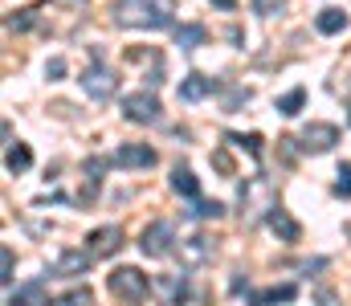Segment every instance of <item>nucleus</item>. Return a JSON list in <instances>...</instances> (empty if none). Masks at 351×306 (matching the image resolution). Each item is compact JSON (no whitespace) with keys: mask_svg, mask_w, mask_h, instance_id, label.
Returning a JSON list of instances; mask_svg holds the SVG:
<instances>
[{"mask_svg":"<svg viewBox=\"0 0 351 306\" xmlns=\"http://www.w3.org/2000/svg\"><path fill=\"white\" fill-rule=\"evenodd\" d=\"M110 12L123 29H168L176 4L172 0H114Z\"/></svg>","mask_w":351,"mask_h":306,"instance_id":"obj_1","label":"nucleus"},{"mask_svg":"<svg viewBox=\"0 0 351 306\" xmlns=\"http://www.w3.org/2000/svg\"><path fill=\"white\" fill-rule=\"evenodd\" d=\"M106 286H110V294H114L123 306H139L143 298H147V290H152L147 274L135 270V266H114L110 278H106Z\"/></svg>","mask_w":351,"mask_h":306,"instance_id":"obj_2","label":"nucleus"},{"mask_svg":"<svg viewBox=\"0 0 351 306\" xmlns=\"http://www.w3.org/2000/svg\"><path fill=\"white\" fill-rule=\"evenodd\" d=\"M172 241H176V225L172 220H152V225L139 233V249H143V257H168V253H172Z\"/></svg>","mask_w":351,"mask_h":306,"instance_id":"obj_3","label":"nucleus"},{"mask_svg":"<svg viewBox=\"0 0 351 306\" xmlns=\"http://www.w3.org/2000/svg\"><path fill=\"white\" fill-rule=\"evenodd\" d=\"M82 90H86L90 99H98V102L114 99V90H119V78L102 66V53H98V49H94V66L82 74Z\"/></svg>","mask_w":351,"mask_h":306,"instance_id":"obj_4","label":"nucleus"},{"mask_svg":"<svg viewBox=\"0 0 351 306\" xmlns=\"http://www.w3.org/2000/svg\"><path fill=\"white\" fill-rule=\"evenodd\" d=\"M335 143H339V127H335V123H311V127H302V135H298V147H302V151H315V155L331 151Z\"/></svg>","mask_w":351,"mask_h":306,"instance_id":"obj_5","label":"nucleus"},{"mask_svg":"<svg viewBox=\"0 0 351 306\" xmlns=\"http://www.w3.org/2000/svg\"><path fill=\"white\" fill-rule=\"evenodd\" d=\"M123 114L131 123H160V99L147 94V90H135V94L123 99Z\"/></svg>","mask_w":351,"mask_h":306,"instance_id":"obj_6","label":"nucleus"},{"mask_svg":"<svg viewBox=\"0 0 351 306\" xmlns=\"http://www.w3.org/2000/svg\"><path fill=\"white\" fill-rule=\"evenodd\" d=\"M213 249H217V245H213L208 237L196 233V237L180 241V266H184V270H200L204 262H213Z\"/></svg>","mask_w":351,"mask_h":306,"instance_id":"obj_7","label":"nucleus"},{"mask_svg":"<svg viewBox=\"0 0 351 306\" xmlns=\"http://www.w3.org/2000/svg\"><path fill=\"white\" fill-rule=\"evenodd\" d=\"M156 164V147H147V143H123L119 151H114V168H152Z\"/></svg>","mask_w":351,"mask_h":306,"instance_id":"obj_8","label":"nucleus"},{"mask_svg":"<svg viewBox=\"0 0 351 306\" xmlns=\"http://www.w3.org/2000/svg\"><path fill=\"white\" fill-rule=\"evenodd\" d=\"M119 245H123V229H119V225H102V229L90 233L86 249L94 257H110V253H119Z\"/></svg>","mask_w":351,"mask_h":306,"instance_id":"obj_9","label":"nucleus"},{"mask_svg":"<svg viewBox=\"0 0 351 306\" xmlns=\"http://www.w3.org/2000/svg\"><path fill=\"white\" fill-rule=\"evenodd\" d=\"M90 262H94V253L90 249H66L62 257H58V266H53V274H62V278H78V274H86Z\"/></svg>","mask_w":351,"mask_h":306,"instance_id":"obj_10","label":"nucleus"},{"mask_svg":"<svg viewBox=\"0 0 351 306\" xmlns=\"http://www.w3.org/2000/svg\"><path fill=\"white\" fill-rule=\"evenodd\" d=\"M265 225H269L282 241H298V237H302V225H298L286 208H269V212H265Z\"/></svg>","mask_w":351,"mask_h":306,"instance_id":"obj_11","label":"nucleus"},{"mask_svg":"<svg viewBox=\"0 0 351 306\" xmlns=\"http://www.w3.org/2000/svg\"><path fill=\"white\" fill-rule=\"evenodd\" d=\"M152 290H156V294H160L168 306H180L184 298H188V282H184V274H164Z\"/></svg>","mask_w":351,"mask_h":306,"instance_id":"obj_12","label":"nucleus"},{"mask_svg":"<svg viewBox=\"0 0 351 306\" xmlns=\"http://www.w3.org/2000/svg\"><path fill=\"white\" fill-rule=\"evenodd\" d=\"M213 90H217V78H204V74H188L180 82V99L184 102H200V99H208Z\"/></svg>","mask_w":351,"mask_h":306,"instance_id":"obj_13","label":"nucleus"},{"mask_svg":"<svg viewBox=\"0 0 351 306\" xmlns=\"http://www.w3.org/2000/svg\"><path fill=\"white\" fill-rule=\"evenodd\" d=\"M114 160H106V155H94V160H86V192L78 196L82 204H90L94 196H98V188H102V172L110 168Z\"/></svg>","mask_w":351,"mask_h":306,"instance_id":"obj_14","label":"nucleus"},{"mask_svg":"<svg viewBox=\"0 0 351 306\" xmlns=\"http://www.w3.org/2000/svg\"><path fill=\"white\" fill-rule=\"evenodd\" d=\"M8 306H49V294H45V282L37 278V282H29V286L12 290V294H8Z\"/></svg>","mask_w":351,"mask_h":306,"instance_id":"obj_15","label":"nucleus"},{"mask_svg":"<svg viewBox=\"0 0 351 306\" xmlns=\"http://www.w3.org/2000/svg\"><path fill=\"white\" fill-rule=\"evenodd\" d=\"M172 188L180 192V196H188V201H200V180H196V176H192V168H184V164H176Z\"/></svg>","mask_w":351,"mask_h":306,"instance_id":"obj_16","label":"nucleus"},{"mask_svg":"<svg viewBox=\"0 0 351 306\" xmlns=\"http://www.w3.org/2000/svg\"><path fill=\"white\" fill-rule=\"evenodd\" d=\"M315 29L327 33V37H331V33H343V29H348V12H343V8H323V12L315 16Z\"/></svg>","mask_w":351,"mask_h":306,"instance_id":"obj_17","label":"nucleus"},{"mask_svg":"<svg viewBox=\"0 0 351 306\" xmlns=\"http://www.w3.org/2000/svg\"><path fill=\"white\" fill-rule=\"evenodd\" d=\"M29 164H33V151H29L25 143H8V151H4V168H8L12 176H21V172H29Z\"/></svg>","mask_w":351,"mask_h":306,"instance_id":"obj_18","label":"nucleus"},{"mask_svg":"<svg viewBox=\"0 0 351 306\" xmlns=\"http://www.w3.org/2000/svg\"><path fill=\"white\" fill-rule=\"evenodd\" d=\"M204 37H208L204 25H180V29H176V45H180V49H196Z\"/></svg>","mask_w":351,"mask_h":306,"instance_id":"obj_19","label":"nucleus"},{"mask_svg":"<svg viewBox=\"0 0 351 306\" xmlns=\"http://www.w3.org/2000/svg\"><path fill=\"white\" fill-rule=\"evenodd\" d=\"M225 139H229L233 147H241V151H250L254 160H262V135H237V131H229Z\"/></svg>","mask_w":351,"mask_h":306,"instance_id":"obj_20","label":"nucleus"},{"mask_svg":"<svg viewBox=\"0 0 351 306\" xmlns=\"http://www.w3.org/2000/svg\"><path fill=\"white\" fill-rule=\"evenodd\" d=\"M192 216L196 220H217V216H225V204L221 201H192Z\"/></svg>","mask_w":351,"mask_h":306,"instance_id":"obj_21","label":"nucleus"},{"mask_svg":"<svg viewBox=\"0 0 351 306\" xmlns=\"http://www.w3.org/2000/svg\"><path fill=\"white\" fill-rule=\"evenodd\" d=\"M53 306H94V294H90V286H74V290H66Z\"/></svg>","mask_w":351,"mask_h":306,"instance_id":"obj_22","label":"nucleus"},{"mask_svg":"<svg viewBox=\"0 0 351 306\" xmlns=\"http://www.w3.org/2000/svg\"><path fill=\"white\" fill-rule=\"evenodd\" d=\"M302 102H306V90H302V86H294L290 94H282V99H278V110H282V114H298V110H302Z\"/></svg>","mask_w":351,"mask_h":306,"instance_id":"obj_23","label":"nucleus"},{"mask_svg":"<svg viewBox=\"0 0 351 306\" xmlns=\"http://www.w3.org/2000/svg\"><path fill=\"white\" fill-rule=\"evenodd\" d=\"M0 282L12 286V249H8V245L0 249Z\"/></svg>","mask_w":351,"mask_h":306,"instance_id":"obj_24","label":"nucleus"},{"mask_svg":"<svg viewBox=\"0 0 351 306\" xmlns=\"http://www.w3.org/2000/svg\"><path fill=\"white\" fill-rule=\"evenodd\" d=\"M335 176H339V180H335V192H339V196H351V164H343Z\"/></svg>","mask_w":351,"mask_h":306,"instance_id":"obj_25","label":"nucleus"},{"mask_svg":"<svg viewBox=\"0 0 351 306\" xmlns=\"http://www.w3.org/2000/svg\"><path fill=\"white\" fill-rule=\"evenodd\" d=\"M282 8H286V0H254V12H262V16H274Z\"/></svg>","mask_w":351,"mask_h":306,"instance_id":"obj_26","label":"nucleus"},{"mask_svg":"<svg viewBox=\"0 0 351 306\" xmlns=\"http://www.w3.org/2000/svg\"><path fill=\"white\" fill-rule=\"evenodd\" d=\"M45 78H49V82H62V78H66V58H53V62L45 66Z\"/></svg>","mask_w":351,"mask_h":306,"instance_id":"obj_27","label":"nucleus"},{"mask_svg":"<svg viewBox=\"0 0 351 306\" xmlns=\"http://www.w3.org/2000/svg\"><path fill=\"white\" fill-rule=\"evenodd\" d=\"M29 25H33V12L29 8H21L16 16H8V29H29Z\"/></svg>","mask_w":351,"mask_h":306,"instance_id":"obj_28","label":"nucleus"},{"mask_svg":"<svg viewBox=\"0 0 351 306\" xmlns=\"http://www.w3.org/2000/svg\"><path fill=\"white\" fill-rule=\"evenodd\" d=\"M315 303L319 306H339V298H335L331 290H315Z\"/></svg>","mask_w":351,"mask_h":306,"instance_id":"obj_29","label":"nucleus"},{"mask_svg":"<svg viewBox=\"0 0 351 306\" xmlns=\"http://www.w3.org/2000/svg\"><path fill=\"white\" fill-rule=\"evenodd\" d=\"M250 306H274V303H269L265 294H254V303H250Z\"/></svg>","mask_w":351,"mask_h":306,"instance_id":"obj_30","label":"nucleus"},{"mask_svg":"<svg viewBox=\"0 0 351 306\" xmlns=\"http://www.w3.org/2000/svg\"><path fill=\"white\" fill-rule=\"evenodd\" d=\"M213 4H217V8H233L237 0H213Z\"/></svg>","mask_w":351,"mask_h":306,"instance_id":"obj_31","label":"nucleus"},{"mask_svg":"<svg viewBox=\"0 0 351 306\" xmlns=\"http://www.w3.org/2000/svg\"><path fill=\"white\" fill-rule=\"evenodd\" d=\"M58 4H86V0H58Z\"/></svg>","mask_w":351,"mask_h":306,"instance_id":"obj_32","label":"nucleus"},{"mask_svg":"<svg viewBox=\"0 0 351 306\" xmlns=\"http://www.w3.org/2000/svg\"><path fill=\"white\" fill-rule=\"evenodd\" d=\"M348 123H351V110H348Z\"/></svg>","mask_w":351,"mask_h":306,"instance_id":"obj_33","label":"nucleus"}]
</instances>
